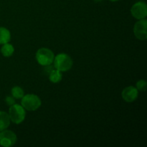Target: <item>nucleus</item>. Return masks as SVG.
<instances>
[{
  "label": "nucleus",
  "instance_id": "nucleus-1",
  "mask_svg": "<svg viewBox=\"0 0 147 147\" xmlns=\"http://www.w3.org/2000/svg\"><path fill=\"white\" fill-rule=\"evenodd\" d=\"M54 67L60 72L68 71L73 67V59L66 53H60L55 57Z\"/></svg>",
  "mask_w": 147,
  "mask_h": 147
},
{
  "label": "nucleus",
  "instance_id": "nucleus-2",
  "mask_svg": "<svg viewBox=\"0 0 147 147\" xmlns=\"http://www.w3.org/2000/svg\"><path fill=\"white\" fill-rule=\"evenodd\" d=\"M22 106L25 110L34 111L37 110L42 104L41 99L35 94L24 95L22 98Z\"/></svg>",
  "mask_w": 147,
  "mask_h": 147
},
{
  "label": "nucleus",
  "instance_id": "nucleus-3",
  "mask_svg": "<svg viewBox=\"0 0 147 147\" xmlns=\"http://www.w3.org/2000/svg\"><path fill=\"white\" fill-rule=\"evenodd\" d=\"M9 116L10 120L15 124H20L24 121L26 116L25 109L22 105L14 103L11 106L9 109Z\"/></svg>",
  "mask_w": 147,
  "mask_h": 147
},
{
  "label": "nucleus",
  "instance_id": "nucleus-4",
  "mask_svg": "<svg viewBox=\"0 0 147 147\" xmlns=\"http://www.w3.org/2000/svg\"><path fill=\"white\" fill-rule=\"evenodd\" d=\"M35 57L39 64L42 66H46L52 65L54 60L55 55L51 50L46 47H42L37 51Z\"/></svg>",
  "mask_w": 147,
  "mask_h": 147
},
{
  "label": "nucleus",
  "instance_id": "nucleus-5",
  "mask_svg": "<svg viewBox=\"0 0 147 147\" xmlns=\"http://www.w3.org/2000/svg\"><path fill=\"white\" fill-rule=\"evenodd\" d=\"M17 141L15 133L9 130H3L0 131V145L4 147L14 146Z\"/></svg>",
  "mask_w": 147,
  "mask_h": 147
},
{
  "label": "nucleus",
  "instance_id": "nucleus-6",
  "mask_svg": "<svg viewBox=\"0 0 147 147\" xmlns=\"http://www.w3.org/2000/svg\"><path fill=\"white\" fill-rule=\"evenodd\" d=\"M147 20L146 19L139 20L134 27V34L139 40H146L147 38Z\"/></svg>",
  "mask_w": 147,
  "mask_h": 147
},
{
  "label": "nucleus",
  "instance_id": "nucleus-7",
  "mask_svg": "<svg viewBox=\"0 0 147 147\" xmlns=\"http://www.w3.org/2000/svg\"><path fill=\"white\" fill-rule=\"evenodd\" d=\"M131 13L137 20L145 19L147 16V6L144 1H138L132 6Z\"/></svg>",
  "mask_w": 147,
  "mask_h": 147
},
{
  "label": "nucleus",
  "instance_id": "nucleus-8",
  "mask_svg": "<svg viewBox=\"0 0 147 147\" xmlns=\"http://www.w3.org/2000/svg\"><path fill=\"white\" fill-rule=\"evenodd\" d=\"M139 95V90L136 87L128 86L125 88L121 93L122 98L127 103H132L136 100Z\"/></svg>",
  "mask_w": 147,
  "mask_h": 147
},
{
  "label": "nucleus",
  "instance_id": "nucleus-9",
  "mask_svg": "<svg viewBox=\"0 0 147 147\" xmlns=\"http://www.w3.org/2000/svg\"><path fill=\"white\" fill-rule=\"evenodd\" d=\"M10 120L9 116L5 111H0V131L5 130L9 126Z\"/></svg>",
  "mask_w": 147,
  "mask_h": 147
},
{
  "label": "nucleus",
  "instance_id": "nucleus-10",
  "mask_svg": "<svg viewBox=\"0 0 147 147\" xmlns=\"http://www.w3.org/2000/svg\"><path fill=\"white\" fill-rule=\"evenodd\" d=\"M11 40V33L8 29L0 27V45L8 43Z\"/></svg>",
  "mask_w": 147,
  "mask_h": 147
},
{
  "label": "nucleus",
  "instance_id": "nucleus-11",
  "mask_svg": "<svg viewBox=\"0 0 147 147\" xmlns=\"http://www.w3.org/2000/svg\"><path fill=\"white\" fill-rule=\"evenodd\" d=\"M63 74L60 70L54 68L49 74V80L53 83H58L61 81Z\"/></svg>",
  "mask_w": 147,
  "mask_h": 147
},
{
  "label": "nucleus",
  "instance_id": "nucleus-12",
  "mask_svg": "<svg viewBox=\"0 0 147 147\" xmlns=\"http://www.w3.org/2000/svg\"><path fill=\"white\" fill-rule=\"evenodd\" d=\"M1 53L4 57H11L14 53V47L12 45L9 44L8 43H5L2 45L1 48Z\"/></svg>",
  "mask_w": 147,
  "mask_h": 147
},
{
  "label": "nucleus",
  "instance_id": "nucleus-13",
  "mask_svg": "<svg viewBox=\"0 0 147 147\" xmlns=\"http://www.w3.org/2000/svg\"><path fill=\"white\" fill-rule=\"evenodd\" d=\"M11 96L15 99H21L24 96V90L20 86H14L11 88Z\"/></svg>",
  "mask_w": 147,
  "mask_h": 147
},
{
  "label": "nucleus",
  "instance_id": "nucleus-14",
  "mask_svg": "<svg viewBox=\"0 0 147 147\" xmlns=\"http://www.w3.org/2000/svg\"><path fill=\"white\" fill-rule=\"evenodd\" d=\"M147 83L145 80H140L136 83V89L140 91H145L146 90Z\"/></svg>",
  "mask_w": 147,
  "mask_h": 147
},
{
  "label": "nucleus",
  "instance_id": "nucleus-15",
  "mask_svg": "<svg viewBox=\"0 0 147 147\" xmlns=\"http://www.w3.org/2000/svg\"><path fill=\"white\" fill-rule=\"evenodd\" d=\"M5 102L9 106H11L15 103V98L12 96H7L5 98Z\"/></svg>",
  "mask_w": 147,
  "mask_h": 147
},
{
  "label": "nucleus",
  "instance_id": "nucleus-16",
  "mask_svg": "<svg viewBox=\"0 0 147 147\" xmlns=\"http://www.w3.org/2000/svg\"><path fill=\"white\" fill-rule=\"evenodd\" d=\"M109 1H113V2H115V1H120V0H109Z\"/></svg>",
  "mask_w": 147,
  "mask_h": 147
},
{
  "label": "nucleus",
  "instance_id": "nucleus-17",
  "mask_svg": "<svg viewBox=\"0 0 147 147\" xmlns=\"http://www.w3.org/2000/svg\"><path fill=\"white\" fill-rule=\"evenodd\" d=\"M94 1H96V2H99V1H101L102 0H93Z\"/></svg>",
  "mask_w": 147,
  "mask_h": 147
}]
</instances>
